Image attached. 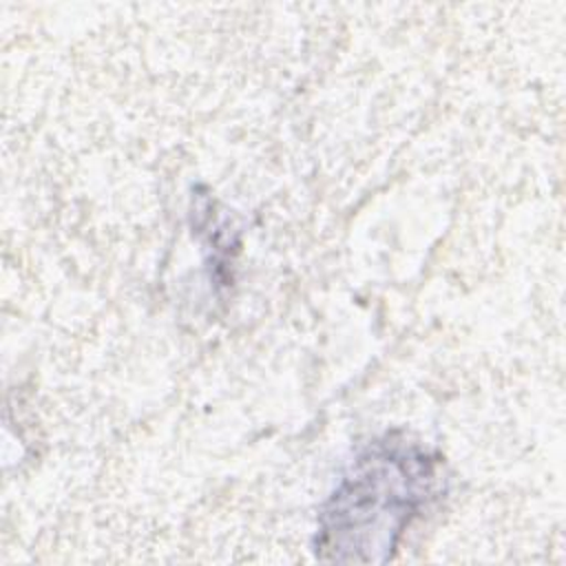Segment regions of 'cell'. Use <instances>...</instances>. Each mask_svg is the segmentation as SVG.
Returning a JSON list of instances; mask_svg holds the SVG:
<instances>
[{"mask_svg":"<svg viewBox=\"0 0 566 566\" xmlns=\"http://www.w3.org/2000/svg\"><path fill=\"white\" fill-rule=\"evenodd\" d=\"M442 460L405 433L369 442L318 511L314 553L329 564H385L438 497Z\"/></svg>","mask_w":566,"mask_h":566,"instance_id":"6da1fadb","label":"cell"}]
</instances>
